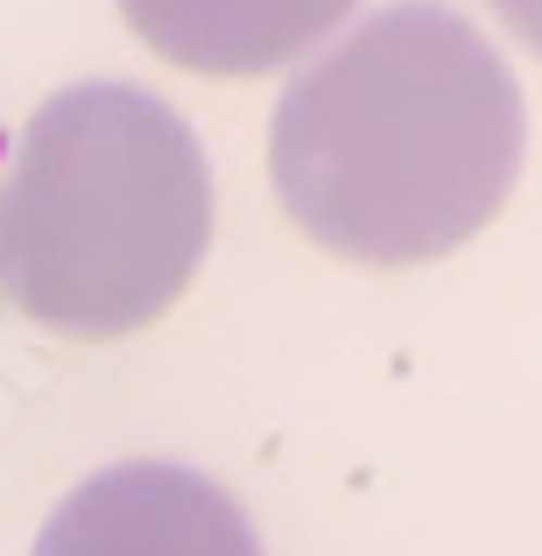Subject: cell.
Returning <instances> with one entry per match:
<instances>
[{
	"instance_id": "7a4b0ae2",
	"label": "cell",
	"mask_w": 542,
	"mask_h": 556,
	"mask_svg": "<svg viewBox=\"0 0 542 556\" xmlns=\"http://www.w3.org/2000/svg\"><path fill=\"white\" fill-rule=\"evenodd\" d=\"M212 247V169L169 99L85 78L28 113L0 177V296L64 339H127Z\"/></svg>"
},
{
	"instance_id": "6da1fadb",
	"label": "cell",
	"mask_w": 542,
	"mask_h": 556,
	"mask_svg": "<svg viewBox=\"0 0 542 556\" xmlns=\"http://www.w3.org/2000/svg\"><path fill=\"white\" fill-rule=\"evenodd\" d=\"M529 155L507 56L444 0H388L282 85L268 184L325 254L423 268L501 218Z\"/></svg>"
},
{
	"instance_id": "277c9868",
	"label": "cell",
	"mask_w": 542,
	"mask_h": 556,
	"mask_svg": "<svg viewBox=\"0 0 542 556\" xmlns=\"http://www.w3.org/2000/svg\"><path fill=\"white\" fill-rule=\"evenodd\" d=\"M127 28L198 78H261L282 64H311L339 28H353L360 0H121Z\"/></svg>"
},
{
	"instance_id": "3957f363",
	"label": "cell",
	"mask_w": 542,
	"mask_h": 556,
	"mask_svg": "<svg viewBox=\"0 0 542 556\" xmlns=\"http://www.w3.org/2000/svg\"><path fill=\"white\" fill-rule=\"evenodd\" d=\"M28 556H261V535L218 479L135 458L71 486Z\"/></svg>"
},
{
	"instance_id": "5b68a950",
	"label": "cell",
	"mask_w": 542,
	"mask_h": 556,
	"mask_svg": "<svg viewBox=\"0 0 542 556\" xmlns=\"http://www.w3.org/2000/svg\"><path fill=\"white\" fill-rule=\"evenodd\" d=\"M487 8L507 22V36H515V42H529V50L542 56V0H487Z\"/></svg>"
}]
</instances>
